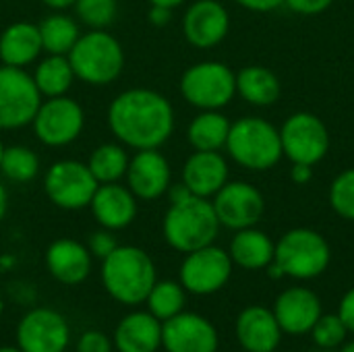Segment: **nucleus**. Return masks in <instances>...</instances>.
<instances>
[{
	"label": "nucleus",
	"instance_id": "nucleus-1",
	"mask_svg": "<svg viewBox=\"0 0 354 352\" xmlns=\"http://www.w3.org/2000/svg\"><path fill=\"white\" fill-rule=\"evenodd\" d=\"M106 122L118 143L139 149H160L174 133L176 116L170 100L149 87L120 91L106 110Z\"/></svg>",
	"mask_w": 354,
	"mask_h": 352
},
{
	"label": "nucleus",
	"instance_id": "nucleus-2",
	"mask_svg": "<svg viewBox=\"0 0 354 352\" xmlns=\"http://www.w3.org/2000/svg\"><path fill=\"white\" fill-rule=\"evenodd\" d=\"M156 282V263L141 247L118 245L102 259V284L106 293L122 305L133 307L145 303Z\"/></svg>",
	"mask_w": 354,
	"mask_h": 352
},
{
	"label": "nucleus",
	"instance_id": "nucleus-3",
	"mask_svg": "<svg viewBox=\"0 0 354 352\" xmlns=\"http://www.w3.org/2000/svg\"><path fill=\"white\" fill-rule=\"evenodd\" d=\"M332 261V249L324 234L313 228H292L280 237L274 261L266 268L270 278L290 276L295 280L319 278Z\"/></svg>",
	"mask_w": 354,
	"mask_h": 352
},
{
	"label": "nucleus",
	"instance_id": "nucleus-4",
	"mask_svg": "<svg viewBox=\"0 0 354 352\" xmlns=\"http://www.w3.org/2000/svg\"><path fill=\"white\" fill-rule=\"evenodd\" d=\"M220 220L209 199L187 197L170 203L162 220V234L166 243L178 253H191L214 245L220 232Z\"/></svg>",
	"mask_w": 354,
	"mask_h": 352
},
{
	"label": "nucleus",
	"instance_id": "nucleus-5",
	"mask_svg": "<svg viewBox=\"0 0 354 352\" xmlns=\"http://www.w3.org/2000/svg\"><path fill=\"white\" fill-rule=\"evenodd\" d=\"M66 56L75 77L91 87H106L124 71V50L108 29H89L81 33Z\"/></svg>",
	"mask_w": 354,
	"mask_h": 352
},
{
	"label": "nucleus",
	"instance_id": "nucleus-6",
	"mask_svg": "<svg viewBox=\"0 0 354 352\" xmlns=\"http://www.w3.org/2000/svg\"><path fill=\"white\" fill-rule=\"evenodd\" d=\"M224 149L241 168L253 172H266L284 158L280 129L259 116H245L232 122Z\"/></svg>",
	"mask_w": 354,
	"mask_h": 352
},
{
	"label": "nucleus",
	"instance_id": "nucleus-7",
	"mask_svg": "<svg viewBox=\"0 0 354 352\" xmlns=\"http://www.w3.org/2000/svg\"><path fill=\"white\" fill-rule=\"evenodd\" d=\"M183 100L197 110H222L236 95V73L220 60L191 64L180 77Z\"/></svg>",
	"mask_w": 354,
	"mask_h": 352
},
{
	"label": "nucleus",
	"instance_id": "nucleus-8",
	"mask_svg": "<svg viewBox=\"0 0 354 352\" xmlns=\"http://www.w3.org/2000/svg\"><path fill=\"white\" fill-rule=\"evenodd\" d=\"M97 185L100 183L91 174L87 162L73 158L56 160L44 174L46 197L50 199L52 205L66 212L89 207Z\"/></svg>",
	"mask_w": 354,
	"mask_h": 352
},
{
	"label": "nucleus",
	"instance_id": "nucleus-9",
	"mask_svg": "<svg viewBox=\"0 0 354 352\" xmlns=\"http://www.w3.org/2000/svg\"><path fill=\"white\" fill-rule=\"evenodd\" d=\"M31 127L41 145L66 147L81 137L85 129V110L68 95L44 98Z\"/></svg>",
	"mask_w": 354,
	"mask_h": 352
},
{
	"label": "nucleus",
	"instance_id": "nucleus-10",
	"mask_svg": "<svg viewBox=\"0 0 354 352\" xmlns=\"http://www.w3.org/2000/svg\"><path fill=\"white\" fill-rule=\"evenodd\" d=\"M282 154L290 164H319L330 151V131L313 112H295L280 127Z\"/></svg>",
	"mask_w": 354,
	"mask_h": 352
},
{
	"label": "nucleus",
	"instance_id": "nucleus-11",
	"mask_svg": "<svg viewBox=\"0 0 354 352\" xmlns=\"http://www.w3.org/2000/svg\"><path fill=\"white\" fill-rule=\"evenodd\" d=\"M41 100L31 73L0 64V131H17L31 124Z\"/></svg>",
	"mask_w": 354,
	"mask_h": 352
},
{
	"label": "nucleus",
	"instance_id": "nucleus-12",
	"mask_svg": "<svg viewBox=\"0 0 354 352\" xmlns=\"http://www.w3.org/2000/svg\"><path fill=\"white\" fill-rule=\"evenodd\" d=\"M232 268L234 263L228 251L216 245H207L185 255L178 270V278L187 293L197 297H209L228 284Z\"/></svg>",
	"mask_w": 354,
	"mask_h": 352
},
{
	"label": "nucleus",
	"instance_id": "nucleus-13",
	"mask_svg": "<svg viewBox=\"0 0 354 352\" xmlns=\"http://www.w3.org/2000/svg\"><path fill=\"white\" fill-rule=\"evenodd\" d=\"M212 205L220 226L228 230H243L257 226L266 214V199L261 191L245 180H228L214 197Z\"/></svg>",
	"mask_w": 354,
	"mask_h": 352
},
{
	"label": "nucleus",
	"instance_id": "nucleus-14",
	"mask_svg": "<svg viewBox=\"0 0 354 352\" xmlns=\"http://www.w3.org/2000/svg\"><path fill=\"white\" fill-rule=\"evenodd\" d=\"M68 340L66 319L48 307L27 311L17 326V346L23 352H64Z\"/></svg>",
	"mask_w": 354,
	"mask_h": 352
},
{
	"label": "nucleus",
	"instance_id": "nucleus-15",
	"mask_svg": "<svg viewBox=\"0 0 354 352\" xmlns=\"http://www.w3.org/2000/svg\"><path fill=\"white\" fill-rule=\"evenodd\" d=\"M124 180L139 201H156L168 193L172 168L160 149H139L129 160Z\"/></svg>",
	"mask_w": 354,
	"mask_h": 352
},
{
	"label": "nucleus",
	"instance_id": "nucleus-16",
	"mask_svg": "<svg viewBox=\"0 0 354 352\" xmlns=\"http://www.w3.org/2000/svg\"><path fill=\"white\" fill-rule=\"evenodd\" d=\"M228 31L230 15L220 0H195L187 6L183 17V35L193 48H216L226 39Z\"/></svg>",
	"mask_w": 354,
	"mask_h": 352
},
{
	"label": "nucleus",
	"instance_id": "nucleus-17",
	"mask_svg": "<svg viewBox=\"0 0 354 352\" xmlns=\"http://www.w3.org/2000/svg\"><path fill=\"white\" fill-rule=\"evenodd\" d=\"M216 326L197 313L180 311L162 322V346L166 352H218Z\"/></svg>",
	"mask_w": 354,
	"mask_h": 352
},
{
	"label": "nucleus",
	"instance_id": "nucleus-18",
	"mask_svg": "<svg viewBox=\"0 0 354 352\" xmlns=\"http://www.w3.org/2000/svg\"><path fill=\"white\" fill-rule=\"evenodd\" d=\"M274 315L284 334L305 336L324 315L322 299L307 286H290L282 290L274 303Z\"/></svg>",
	"mask_w": 354,
	"mask_h": 352
},
{
	"label": "nucleus",
	"instance_id": "nucleus-19",
	"mask_svg": "<svg viewBox=\"0 0 354 352\" xmlns=\"http://www.w3.org/2000/svg\"><path fill=\"white\" fill-rule=\"evenodd\" d=\"M137 210H139V199L131 193L127 185L120 183L97 185L89 203V212L97 222V226L114 232L131 226L137 218Z\"/></svg>",
	"mask_w": 354,
	"mask_h": 352
},
{
	"label": "nucleus",
	"instance_id": "nucleus-20",
	"mask_svg": "<svg viewBox=\"0 0 354 352\" xmlns=\"http://www.w3.org/2000/svg\"><path fill=\"white\" fill-rule=\"evenodd\" d=\"M236 340L247 352H274L282 342V328L272 309L263 305L245 307L236 317Z\"/></svg>",
	"mask_w": 354,
	"mask_h": 352
},
{
	"label": "nucleus",
	"instance_id": "nucleus-21",
	"mask_svg": "<svg viewBox=\"0 0 354 352\" xmlns=\"http://www.w3.org/2000/svg\"><path fill=\"white\" fill-rule=\"evenodd\" d=\"M228 162L220 151H193L183 166L180 183L195 197L212 199L228 183Z\"/></svg>",
	"mask_w": 354,
	"mask_h": 352
},
{
	"label": "nucleus",
	"instance_id": "nucleus-22",
	"mask_svg": "<svg viewBox=\"0 0 354 352\" xmlns=\"http://www.w3.org/2000/svg\"><path fill=\"white\" fill-rule=\"evenodd\" d=\"M46 270L60 284H81L91 274V253L75 239H56L46 249Z\"/></svg>",
	"mask_w": 354,
	"mask_h": 352
},
{
	"label": "nucleus",
	"instance_id": "nucleus-23",
	"mask_svg": "<svg viewBox=\"0 0 354 352\" xmlns=\"http://www.w3.org/2000/svg\"><path fill=\"white\" fill-rule=\"evenodd\" d=\"M44 54L39 27L31 21H15L0 33V62L27 68Z\"/></svg>",
	"mask_w": 354,
	"mask_h": 352
},
{
	"label": "nucleus",
	"instance_id": "nucleus-24",
	"mask_svg": "<svg viewBox=\"0 0 354 352\" xmlns=\"http://www.w3.org/2000/svg\"><path fill=\"white\" fill-rule=\"evenodd\" d=\"M118 352H156L162 346V322L149 311H133L114 330Z\"/></svg>",
	"mask_w": 354,
	"mask_h": 352
},
{
	"label": "nucleus",
	"instance_id": "nucleus-25",
	"mask_svg": "<svg viewBox=\"0 0 354 352\" xmlns=\"http://www.w3.org/2000/svg\"><path fill=\"white\" fill-rule=\"evenodd\" d=\"M274 251H276V243L263 230L251 226L234 232L228 255L234 266L247 272H257V270H266L274 261Z\"/></svg>",
	"mask_w": 354,
	"mask_h": 352
},
{
	"label": "nucleus",
	"instance_id": "nucleus-26",
	"mask_svg": "<svg viewBox=\"0 0 354 352\" xmlns=\"http://www.w3.org/2000/svg\"><path fill=\"white\" fill-rule=\"evenodd\" d=\"M280 79L261 64H249L236 73V95L257 108H268L280 100Z\"/></svg>",
	"mask_w": 354,
	"mask_h": 352
},
{
	"label": "nucleus",
	"instance_id": "nucleus-27",
	"mask_svg": "<svg viewBox=\"0 0 354 352\" xmlns=\"http://www.w3.org/2000/svg\"><path fill=\"white\" fill-rule=\"evenodd\" d=\"M230 120L220 110H199L187 127V141L195 151H222L230 133Z\"/></svg>",
	"mask_w": 354,
	"mask_h": 352
},
{
	"label": "nucleus",
	"instance_id": "nucleus-28",
	"mask_svg": "<svg viewBox=\"0 0 354 352\" xmlns=\"http://www.w3.org/2000/svg\"><path fill=\"white\" fill-rule=\"evenodd\" d=\"M31 77L41 98L66 95L77 79L71 60L64 54H46L44 58H39Z\"/></svg>",
	"mask_w": 354,
	"mask_h": 352
},
{
	"label": "nucleus",
	"instance_id": "nucleus-29",
	"mask_svg": "<svg viewBox=\"0 0 354 352\" xmlns=\"http://www.w3.org/2000/svg\"><path fill=\"white\" fill-rule=\"evenodd\" d=\"M39 37L44 54H68L77 39L81 37V23L66 15V10H54L46 15L39 23Z\"/></svg>",
	"mask_w": 354,
	"mask_h": 352
},
{
	"label": "nucleus",
	"instance_id": "nucleus-30",
	"mask_svg": "<svg viewBox=\"0 0 354 352\" xmlns=\"http://www.w3.org/2000/svg\"><path fill=\"white\" fill-rule=\"evenodd\" d=\"M129 160H131V156H129L127 147L122 143L114 141V143L97 145L89 154L87 166L100 185H108V183H120L124 178Z\"/></svg>",
	"mask_w": 354,
	"mask_h": 352
},
{
	"label": "nucleus",
	"instance_id": "nucleus-31",
	"mask_svg": "<svg viewBox=\"0 0 354 352\" xmlns=\"http://www.w3.org/2000/svg\"><path fill=\"white\" fill-rule=\"evenodd\" d=\"M39 158L37 154L27 145H6L2 160H0V174L15 183V185H27L39 174Z\"/></svg>",
	"mask_w": 354,
	"mask_h": 352
},
{
	"label": "nucleus",
	"instance_id": "nucleus-32",
	"mask_svg": "<svg viewBox=\"0 0 354 352\" xmlns=\"http://www.w3.org/2000/svg\"><path fill=\"white\" fill-rule=\"evenodd\" d=\"M147 311L158 317L160 322H166L180 311H185L187 305V290L183 288L180 282L174 280H158L153 288L149 290L147 299Z\"/></svg>",
	"mask_w": 354,
	"mask_h": 352
},
{
	"label": "nucleus",
	"instance_id": "nucleus-33",
	"mask_svg": "<svg viewBox=\"0 0 354 352\" xmlns=\"http://www.w3.org/2000/svg\"><path fill=\"white\" fill-rule=\"evenodd\" d=\"M75 19L87 29H108L118 15V0H77Z\"/></svg>",
	"mask_w": 354,
	"mask_h": 352
},
{
	"label": "nucleus",
	"instance_id": "nucleus-34",
	"mask_svg": "<svg viewBox=\"0 0 354 352\" xmlns=\"http://www.w3.org/2000/svg\"><path fill=\"white\" fill-rule=\"evenodd\" d=\"M330 205L332 210L348 220L354 222V168H348L344 172H340L332 185H330Z\"/></svg>",
	"mask_w": 354,
	"mask_h": 352
},
{
	"label": "nucleus",
	"instance_id": "nucleus-35",
	"mask_svg": "<svg viewBox=\"0 0 354 352\" xmlns=\"http://www.w3.org/2000/svg\"><path fill=\"white\" fill-rule=\"evenodd\" d=\"M309 334L322 351H334L344 344L348 330L338 313H330V315H322Z\"/></svg>",
	"mask_w": 354,
	"mask_h": 352
},
{
	"label": "nucleus",
	"instance_id": "nucleus-36",
	"mask_svg": "<svg viewBox=\"0 0 354 352\" xmlns=\"http://www.w3.org/2000/svg\"><path fill=\"white\" fill-rule=\"evenodd\" d=\"M116 247H118V241L114 237V230H108L102 226L97 230H93L87 241V249H89L91 257H97V259H106Z\"/></svg>",
	"mask_w": 354,
	"mask_h": 352
},
{
	"label": "nucleus",
	"instance_id": "nucleus-37",
	"mask_svg": "<svg viewBox=\"0 0 354 352\" xmlns=\"http://www.w3.org/2000/svg\"><path fill=\"white\" fill-rule=\"evenodd\" d=\"M112 349H114V342L106 334L95 332V330L85 332L77 342V352H112Z\"/></svg>",
	"mask_w": 354,
	"mask_h": 352
},
{
	"label": "nucleus",
	"instance_id": "nucleus-38",
	"mask_svg": "<svg viewBox=\"0 0 354 352\" xmlns=\"http://www.w3.org/2000/svg\"><path fill=\"white\" fill-rule=\"evenodd\" d=\"M332 4H334V0H284V6H288L292 12L303 15V17L322 15Z\"/></svg>",
	"mask_w": 354,
	"mask_h": 352
},
{
	"label": "nucleus",
	"instance_id": "nucleus-39",
	"mask_svg": "<svg viewBox=\"0 0 354 352\" xmlns=\"http://www.w3.org/2000/svg\"><path fill=\"white\" fill-rule=\"evenodd\" d=\"M338 315H340V319L344 322L348 334H354V286L351 290H346L344 297L340 299Z\"/></svg>",
	"mask_w": 354,
	"mask_h": 352
},
{
	"label": "nucleus",
	"instance_id": "nucleus-40",
	"mask_svg": "<svg viewBox=\"0 0 354 352\" xmlns=\"http://www.w3.org/2000/svg\"><path fill=\"white\" fill-rule=\"evenodd\" d=\"M234 2L253 12H272L276 8L284 6V0H234Z\"/></svg>",
	"mask_w": 354,
	"mask_h": 352
},
{
	"label": "nucleus",
	"instance_id": "nucleus-41",
	"mask_svg": "<svg viewBox=\"0 0 354 352\" xmlns=\"http://www.w3.org/2000/svg\"><path fill=\"white\" fill-rule=\"evenodd\" d=\"M147 19H149V23H151V25H156V27H164V25H168V23H170V19H172V8L149 4Z\"/></svg>",
	"mask_w": 354,
	"mask_h": 352
},
{
	"label": "nucleus",
	"instance_id": "nucleus-42",
	"mask_svg": "<svg viewBox=\"0 0 354 352\" xmlns=\"http://www.w3.org/2000/svg\"><path fill=\"white\" fill-rule=\"evenodd\" d=\"M290 180L295 185H309L313 180V166H307V164H292L290 168Z\"/></svg>",
	"mask_w": 354,
	"mask_h": 352
},
{
	"label": "nucleus",
	"instance_id": "nucleus-43",
	"mask_svg": "<svg viewBox=\"0 0 354 352\" xmlns=\"http://www.w3.org/2000/svg\"><path fill=\"white\" fill-rule=\"evenodd\" d=\"M44 6H48L50 10H68L75 6L77 0H41Z\"/></svg>",
	"mask_w": 354,
	"mask_h": 352
},
{
	"label": "nucleus",
	"instance_id": "nucleus-44",
	"mask_svg": "<svg viewBox=\"0 0 354 352\" xmlns=\"http://www.w3.org/2000/svg\"><path fill=\"white\" fill-rule=\"evenodd\" d=\"M6 212H8V191H6L4 183L0 180V222L4 220Z\"/></svg>",
	"mask_w": 354,
	"mask_h": 352
},
{
	"label": "nucleus",
	"instance_id": "nucleus-45",
	"mask_svg": "<svg viewBox=\"0 0 354 352\" xmlns=\"http://www.w3.org/2000/svg\"><path fill=\"white\" fill-rule=\"evenodd\" d=\"M149 4H156V6H166V8H178L180 4H185L187 0H147Z\"/></svg>",
	"mask_w": 354,
	"mask_h": 352
},
{
	"label": "nucleus",
	"instance_id": "nucleus-46",
	"mask_svg": "<svg viewBox=\"0 0 354 352\" xmlns=\"http://www.w3.org/2000/svg\"><path fill=\"white\" fill-rule=\"evenodd\" d=\"M340 352H354V340L353 342H344V344H342V349H340Z\"/></svg>",
	"mask_w": 354,
	"mask_h": 352
},
{
	"label": "nucleus",
	"instance_id": "nucleus-47",
	"mask_svg": "<svg viewBox=\"0 0 354 352\" xmlns=\"http://www.w3.org/2000/svg\"><path fill=\"white\" fill-rule=\"evenodd\" d=\"M0 352H23V351H21L19 346H2Z\"/></svg>",
	"mask_w": 354,
	"mask_h": 352
},
{
	"label": "nucleus",
	"instance_id": "nucleus-48",
	"mask_svg": "<svg viewBox=\"0 0 354 352\" xmlns=\"http://www.w3.org/2000/svg\"><path fill=\"white\" fill-rule=\"evenodd\" d=\"M4 147H6V145H4V141H2V137H0V160H2V154H4Z\"/></svg>",
	"mask_w": 354,
	"mask_h": 352
},
{
	"label": "nucleus",
	"instance_id": "nucleus-49",
	"mask_svg": "<svg viewBox=\"0 0 354 352\" xmlns=\"http://www.w3.org/2000/svg\"><path fill=\"white\" fill-rule=\"evenodd\" d=\"M2 311H4V303H2V299H0V315H2Z\"/></svg>",
	"mask_w": 354,
	"mask_h": 352
},
{
	"label": "nucleus",
	"instance_id": "nucleus-50",
	"mask_svg": "<svg viewBox=\"0 0 354 352\" xmlns=\"http://www.w3.org/2000/svg\"><path fill=\"white\" fill-rule=\"evenodd\" d=\"M324 352H332V351H324Z\"/></svg>",
	"mask_w": 354,
	"mask_h": 352
},
{
	"label": "nucleus",
	"instance_id": "nucleus-51",
	"mask_svg": "<svg viewBox=\"0 0 354 352\" xmlns=\"http://www.w3.org/2000/svg\"><path fill=\"white\" fill-rule=\"evenodd\" d=\"M274 352H280V351H274Z\"/></svg>",
	"mask_w": 354,
	"mask_h": 352
}]
</instances>
